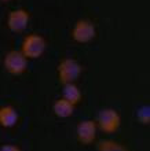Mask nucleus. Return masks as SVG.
<instances>
[{
    "instance_id": "nucleus-3",
    "label": "nucleus",
    "mask_w": 150,
    "mask_h": 151,
    "mask_svg": "<svg viewBox=\"0 0 150 151\" xmlns=\"http://www.w3.org/2000/svg\"><path fill=\"white\" fill-rule=\"evenodd\" d=\"M28 58L21 51H10L4 56V68L11 74H22L28 66Z\"/></svg>"
},
{
    "instance_id": "nucleus-1",
    "label": "nucleus",
    "mask_w": 150,
    "mask_h": 151,
    "mask_svg": "<svg viewBox=\"0 0 150 151\" xmlns=\"http://www.w3.org/2000/svg\"><path fill=\"white\" fill-rule=\"evenodd\" d=\"M46 40L40 35H30L24 40L22 43V54L26 58L30 59H36L39 56L43 55V52L46 51Z\"/></svg>"
},
{
    "instance_id": "nucleus-8",
    "label": "nucleus",
    "mask_w": 150,
    "mask_h": 151,
    "mask_svg": "<svg viewBox=\"0 0 150 151\" xmlns=\"http://www.w3.org/2000/svg\"><path fill=\"white\" fill-rule=\"evenodd\" d=\"M18 122V113L11 106L0 109V125L4 128H11Z\"/></svg>"
},
{
    "instance_id": "nucleus-6",
    "label": "nucleus",
    "mask_w": 150,
    "mask_h": 151,
    "mask_svg": "<svg viewBox=\"0 0 150 151\" xmlns=\"http://www.w3.org/2000/svg\"><path fill=\"white\" fill-rule=\"evenodd\" d=\"M29 24V12L24 8H18V10H14L8 14L7 18V26L11 32L20 33L22 30L26 29Z\"/></svg>"
},
{
    "instance_id": "nucleus-5",
    "label": "nucleus",
    "mask_w": 150,
    "mask_h": 151,
    "mask_svg": "<svg viewBox=\"0 0 150 151\" xmlns=\"http://www.w3.org/2000/svg\"><path fill=\"white\" fill-rule=\"evenodd\" d=\"M72 37L77 43H88L95 37V26L91 21L81 19L75 25Z\"/></svg>"
},
{
    "instance_id": "nucleus-4",
    "label": "nucleus",
    "mask_w": 150,
    "mask_h": 151,
    "mask_svg": "<svg viewBox=\"0 0 150 151\" xmlns=\"http://www.w3.org/2000/svg\"><path fill=\"white\" fill-rule=\"evenodd\" d=\"M120 115L113 109H105L98 114V127L106 133L116 132L120 127Z\"/></svg>"
},
{
    "instance_id": "nucleus-9",
    "label": "nucleus",
    "mask_w": 150,
    "mask_h": 151,
    "mask_svg": "<svg viewBox=\"0 0 150 151\" xmlns=\"http://www.w3.org/2000/svg\"><path fill=\"white\" fill-rule=\"evenodd\" d=\"M52 110L55 113L57 117H59V118H67V117H70L73 114V110H75V106L70 103V102H67L66 99H58L54 103L52 106Z\"/></svg>"
},
{
    "instance_id": "nucleus-12",
    "label": "nucleus",
    "mask_w": 150,
    "mask_h": 151,
    "mask_svg": "<svg viewBox=\"0 0 150 151\" xmlns=\"http://www.w3.org/2000/svg\"><path fill=\"white\" fill-rule=\"evenodd\" d=\"M138 119L142 124H149L150 122V107L149 106H143V107L139 109Z\"/></svg>"
},
{
    "instance_id": "nucleus-10",
    "label": "nucleus",
    "mask_w": 150,
    "mask_h": 151,
    "mask_svg": "<svg viewBox=\"0 0 150 151\" xmlns=\"http://www.w3.org/2000/svg\"><path fill=\"white\" fill-rule=\"evenodd\" d=\"M63 99L70 102L73 106H76L81 100V92H80L79 87L75 85V83L63 84Z\"/></svg>"
},
{
    "instance_id": "nucleus-11",
    "label": "nucleus",
    "mask_w": 150,
    "mask_h": 151,
    "mask_svg": "<svg viewBox=\"0 0 150 151\" xmlns=\"http://www.w3.org/2000/svg\"><path fill=\"white\" fill-rule=\"evenodd\" d=\"M98 151H128L121 144L116 143L113 140H102L98 144Z\"/></svg>"
},
{
    "instance_id": "nucleus-7",
    "label": "nucleus",
    "mask_w": 150,
    "mask_h": 151,
    "mask_svg": "<svg viewBox=\"0 0 150 151\" xmlns=\"http://www.w3.org/2000/svg\"><path fill=\"white\" fill-rule=\"evenodd\" d=\"M96 136V122L94 121H83L77 127V139L84 144H90L95 140Z\"/></svg>"
},
{
    "instance_id": "nucleus-14",
    "label": "nucleus",
    "mask_w": 150,
    "mask_h": 151,
    "mask_svg": "<svg viewBox=\"0 0 150 151\" xmlns=\"http://www.w3.org/2000/svg\"><path fill=\"white\" fill-rule=\"evenodd\" d=\"M1 1H8V0H1Z\"/></svg>"
},
{
    "instance_id": "nucleus-13",
    "label": "nucleus",
    "mask_w": 150,
    "mask_h": 151,
    "mask_svg": "<svg viewBox=\"0 0 150 151\" xmlns=\"http://www.w3.org/2000/svg\"><path fill=\"white\" fill-rule=\"evenodd\" d=\"M0 151H21L17 146H12V144H6L0 148Z\"/></svg>"
},
{
    "instance_id": "nucleus-2",
    "label": "nucleus",
    "mask_w": 150,
    "mask_h": 151,
    "mask_svg": "<svg viewBox=\"0 0 150 151\" xmlns=\"http://www.w3.org/2000/svg\"><path fill=\"white\" fill-rule=\"evenodd\" d=\"M58 73L62 84L75 83L81 74V65L76 59H63L58 66Z\"/></svg>"
}]
</instances>
